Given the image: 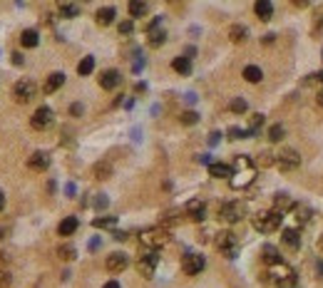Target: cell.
<instances>
[{"label":"cell","mask_w":323,"mask_h":288,"mask_svg":"<svg viewBox=\"0 0 323 288\" xmlns=\"http://www.w3.org/2000/svg\"><path fill=\"white\" fill-rule=\"evenodd\" d=\"M35 92H37V87H35L32 79H20V82H15V87H13V95H15V100L20 105L30 102L35 97Z\"/></svg>","instance_id":"6"},{"label":"cell","mask_w":323,"mask_h":288,"mask_svg":"<svg viewBox=\"0 0 323 288\" xmlns=\"http://www.w3.org/2000/svg\"><path fill=\"white\" fill-rule=\"evenodd\" d=\"M209 174L216 177V179H229L231 177V167L224 164V161H214V164H209Z\"/></svg>","instance_id":"19"},{"label":"cell","mask_w":323,"mask_h":288,"mask_svg":"<svg viewBox=\"0 0 323 288\" xmlns=\"http://www.w3.org/2000/svg\"><path fill=\"white\" fill-rule=\"evenodd\" d=\"M92 226L95 229H112V226H117V216H100L92 221Z\"/></svg>","instance_id":"32"},{"label":"cell","mask_w":323,"mask_h":288,"mask_svg":"<svg viewBox=\"0 0 323 288\" xmlns=\"http://www.w3.org/2000/svg\"><path fill=\"white\" fill-rule=\"evenodd\" d=\"M219 137H221L219 132H212V137H209V142H212V144H216V142H219Z\"/></svg>","instance_id":"44"},{"label":"cell","mask_w":323,"mask_h":288,"mask_svg":"<svg viewBox=\"0 0 323 288\" xmlns=\"http://www.w3.org/2000/svg\"><path fill=\"white\" fill-rule=\"evenodd\" d=\"M3 207H5V194H3V189H0V211H3Z\"/></svg>","instance_id":"47"},{"label":"cell","mask_w":323,"mask_h":288,"mask_svg":"<svg viewBox=\"0 0 323 288\" xmlns=\"http://www.w3.org/2000/svg\"><path fill=\"white\" fill-rule=\"evenodd\" d=\"M216 249H219L224 256L234 259V254H236V238H234V234H229V231H221V234L216 236Z\"/></svg>","instance_id":"10"},{"label":"cell","mask_w":323,"mask_h":288,"mask_svg":"<svg viewBox=\"0 0 323 288\" xmlns=\"http://www.w3.org/2000/svg\"><path fill=\"white\" fill-rule=\"evenodd\" d=\"M286 209H294V201L286 196V194H276V199H273V211H286Z\"/></svg>","instance_id":"25"},{"label":"cell","mask_w":323,"mask_h":288,"mask_svg":"<svg viewBox=\"0 0 323 288\" xmlns=\"http://www.w3.org/2000/svg\"><path fill=\"white\" fill-rule=\"evenodd\" d=\"M318 249L323 251V234H321V238H318Z\"/></svg>","instance_id":"51"},{"label":"cell","mask_w":323,"mask_h":288,"mask_svg":"<svg viewBox=\"0 0 323 288\" xmlns=\"http://www.w3.org/2000/svg\"><path fill=\"white\" fill-rule=\"evenodd\" d=\"M114 238H117V241H125V238H127V234H125V231H117V234H114Z\"/></svg>","instance_id":"46"},{"label":"cell","mask_w":323,"mask_h":288,"mask_svg":"<svg viewBox=\"0 0 323 288\" xmlns=\"http://www.w3.org/2000/svg\"><path fill=\"white\" fill-rule=\"evenodd\" d=\"M147 37H149V45H152V48H159V45L167 40V32L159 27V20H154V23L149 25V30H147Z\"/></svg>","instance_id":"14"},{"label":"cell","mask_w":323,"mask_h":288,"mask_svg":"<svg viewBox=\"0 0 323 288\" xmlns=\"http://www.w3.org/2000/svg\"><path fill=\"white\" fill-rule=\"evenodd\" d=\"M172 67H174V72H179V75H189V72H191V60H189L187 55L174 57V60H172Z\"/></svg>","instance_id":"24"},{"label":"cell","mask_w":323,"mask_h":288,"mask_svg":"<svg viewBox=\"0 0 323 288\" xmlns=\"http://www.w3.org/2000/svg\"><path fill=\"white\" fill-rule=\"evenodd\" d=\"M204 266H207V261H204V256H199V254H187L182 259V268H184L187 276L201 273V271H204Z\"/></svg>","instance_id":"8"},{"label":"cell","mask_w":323,"mask_h":288,"mask_svg":"<svg viewBox=\"0 0 323 288\" xmlns=\"http://www.w3.org/2000/svg\"><path fill=\"white\" fill-rule=\"evenodd\" d=\"M92 70H95V57H82V60H80V65H77V75L87 77Z\"/></svg>","instance_id":"30"},{"label":"cell","mask_w":323,"mask_h":288,"mask_svg":"<svg viewBox=\"0 0 323 288\" xmlns=\"http://www.w3.org/2000/svg\"><path fill=\"white\" fill-rule=\"evenodd\" d=\"M294 216H296V221H298V226H303L306 221H308V216H311V211H308V207H301V204H294Z\"/></svg>","instance_id":"29"},{"label":"cell","mask_w":323,"mask_h":288,"mask_svg":"<svg viewBox=\"0 0 323 288\" xmlns=\"http://www.w3.org/2000/svg\"><path fill=\"white\" fill-rule=\"evenodd\" d=\"M281 241H284V246L289 251H296L298 246H301V234H298V229H286L284 234H281Z\"/></svg>","instance_id":"16"},{"label":"cell","mask_w":323,"mask_h":288,"mask_svg":"<svg viewBox=\"0 0 323 288\" xmlns=\"http://www.w3.org/2000/svg\"><path fill=\"white\" fill-rule=\"evenodd\" d=\"M187 214H189V219H191V221H201V219L207 216V207H204V201H199V199L189 201V204H187Z\"/></svg>","instance_id":"15"},{"label":"cell","mask_w":323,"mask_h":288,"mask_svg":"<svg viewBox=\"0 0 323 288\" xmlns=\"http://www.w3.org/2000/svg\"><path fill=\"white\" fill-rule=\"evenodd\" d=\"M72 114H82V107H80V105H72Z\"/></svg>","instance_id":"49"},{"label":"cell","mask_w":323,"mask_h":288,"mask_svg":"<svg viewBox=\"0 0 323 288\" xmlns=\"http://www.w3.org/2000/svg\"><path fill=\"white\" fill-rule=\"evenodd\" d=\"M246 137H251V130H239V127L229 130V139H246Z\"/></svg>","instance_id":"34"},{"label":"cell","mask_w":323,"mask_h":288,"mask_svg":"<svg viewBox=\"0 0 323 288\" xmlns=\"http://www.w3.org/2000/svg\"><path fill=\"white\" fill-rule=\"evenodd\" d=\"M127 263H130V259H127L125 254H119V251L107 256V271H112V273L125 271V268H127Z\"/></svg>","instance_id":"13"},{"label":"cell","mask_w":323,"mask_h":288,"mask_svg":"<svg viewBox=\"0 0 323 288\" xmlns=\"http://www.w3.org/2000/svg\"><path fill=\"white\" fill-rule=\"evenodd\" d=\"M13 283V276L8 271H0V288H8Z\"/></svg>","instance_id":"40"},{"label":"cell","mask_w":323,"mask_h":288,"mask_svg":"<svg viewBox=\"0 0 323 288\" xmlns=\"http://www.w3.org/2000/svg\"><path fill=\"white\" fill-rule=\"evenodd\" d=\"M60 13H62V18H75L80 13V8L75 3H60Z\"/></svg>","instance_id":"33"},{"label":"cell","mask_w":323,"mask_h":288,"mask_svg":"<svg viewBox=\"0 0 323 288\" xmlns=\"http://www.w3.org/2000/svg\"><path fill=\"white\" fill-rule=\"evenodd\" d=\"M254 13H256V18H259V20H264V23H266V20H271V18H273V5L269 3V0H259V3L254 5Z\"/></svg>","instance_id":"18"},{"label":"cell","mask_w":323,"mask_h":288,"mask_svg":"<svg viewBox=\"0 0 323 288\" xmlns=\"http://www.w3.org/2000/svg\"><path fill=\"white\" fill-rule=\"evenodd\" d=\"M281 221H284V214H278V211H261L254 216V229L261 231V234H271L281 226Z\"/></svg>","instance_id":"2"},{"label":"cell","mask_w":323,"mask_h":288,"mask_svg":"<svg viewBox=\"0 0 323 288\" xmlns=\"http://www.w3.org/2000/svg\"><path fill=\"white\" fill-rule=\"evenodd\" d=\"M261 125H264V114H254V117H251V134H254Z\"/></svg>","instance_id":"41"},{"label":"cell","mask_w":323,"mask_h":288,"mask_svg":"<svg viewBox=\"0 0 323 288\" xmlns=\"http://www.w3.org/2000/svg\"><path fill=\"white\" fill-rule=\"evenodd\" d=\"M221 219L224 221H229V224H236L241 216H244V204H239V201H229V204H224L221 207Z\"/></svg>","instance_id":"9"},{"label":"cell","mask_w":323,"mask_h":288,"mask_svg":"<svg viewBox=\"0 0 323 288\" xmlns=\"http://www.w3.org/2000/svg\"><path fill=\"white\" fill-rule=\"evenodd\" d=\"M321 60H323V50H321Z\"/></svg>","instance_id":"52"},{"label":"cell","mask_w":323,"mask_h":288,"mask_svg":"<svg viewBox=\"0 0 323 288\" xmlns=\"http://www.w3.org/2000/svg\"><path fill=\"white\" fill-rule=\"evenodd\" d=\"M229 107H231V112H236V114H244V112H246V100L236 97V100H234Z\"/></svg>","instance_id":"37"},{"label":"cell","mask_w":323,"mask_h":288,"mask_svg":"<svg viewBox=\"0 0 323 288\" xmlns=\"http://www.w3.org/2000/svg\"><path fill=\"white\" fill-rule=\"evenodd\" d=\"M119 82H122V75H119L117 70H105V72L100 75V87H102V90H114Z\"/></svg>","instance_id":"12"},{"label":"cell","mask_w":323,"mask_h":288,"mask_svg":"<svg viewBox=\"0 0 323 288\" xmlns=\"http://www.w3.org/2000/svg\"><path fill=\"white\" fill-rule=\"evenodd\" d=\"M114 18H117V13H114V8H100L97 10V15H95V20H97V25H112L114 23Z\"/></svg>","instance_id":"21"},{"label":"cell","mask_w":323,"mask_h":288,"mask_svg":"<svg viewBox=\"0 0 323 288\" xmlns=\"http://www.w3.org/2000/svg\"><path fill=\"white\" fill-rule=\"evenodd\" d=\"M261 256H264V261L269 263V266H278V263H284V261H281V256H278V251L273 249V246H264V249H261Z\"/></svg>","instance_id":"23"},{"label":"cell","mask_w":323,"mask_h":288,"mask_svg":"<svg viewBox=\"0 0 323 288\" xmlns=\"http://www.w3.org/2000/svg\"><path fill=\"white\" fill-rule=\"evenodd\" d=\"M269 139H271V142H281V139H284V127L273 125V127L269 130Z\"/></svg>","instance_id":"35"},{"label":"cell","mask_w":323,"mask_h":288,"mask_svg":"<svg viewBox=\"0 0 323 288\" xmlns=\"http://www.w3.org/2000/svg\"><path fill=\"white\" fill-rule=\"evenodd\" d=\"M102 288H119V283H117V281H107Z\"/></svg>","instance_id":"45"},{"label":"cell","mask_w":323,"mask_h":288,"mask_svg":"<svg viewBox=\"0 0 323 288\" xmlns=\"http://www.w3.org/2000/svg\"><path fill=\"white\" fill-rule=\"evenodd\" d=\"M273 161H276V167H278V169L291 172V169H296L298 164H301V157H298V152H296V149H284V152H281Z\"/></svg>","instance_id":"7"},{"label":"cell","mask_w":323,"mask_h":288,"mask_svg":"<svg viewBox=\"0 0 323 288\" xmlns=\"http://www.w3.org/2000/svg\"><path fill=\"white\" fill-rule=\"evenodd\" d=\"M147 10H149V5L142 3V0H132L130 3V15L132 18H142V15H147Z\"/></svg>","instance_id":"28"},{"label":"cell","mask_w":323,"mask_h":288,"mask_svg":"<svg viewBox=\"0 0 323 288\" xmlns=\"http://www.w3.org/2000/svg\"><path fill=\"white\" fill-rule=\"evenodd\" d=\"M27 167H30L32 172H45V169L50 167V157H48L45 152H35L32 157H27Z\"/></svg>","instance_id":"11"},{"label":"cell","mask_w":323,"mask_h":288,"mask_svg":"<svg viewBox=\"0 0 323 288\" xmlns=\"http://www.w3.org/2000/svg\"><path fill=\"white\" fill-rule=\"evenodd\" d=\"M62 85H65V75H62V72H53V75H48L43 90H45L48 95H53V92H57Z\"/></svg>","instance_id":"17"},{"label":"cell","mask_w":323,"mask_h":288,"mask_svg":"<svg viewBox=\"0 0 323 288\" xmlns=\"http://www.w3.org/2000/svg\"><path fill=\"white\" fill-rule=\"evenodd\" d=\"M157 263H159L157 251H154V249H147V251H142V254H139V259H137V271H139L144 278H152V276H154Z\"/></svg>","instance_id":"4"},{"label":"cell","mask_w":323,"mask_h":288,"mask_svg":"<svg viewBox=\"0 0 323 288\" xmlns=\"http://www.w3.org/2000/svg\"><path fill=\"white\" fill-rule=\"evenodd\" d=\"M105 207H107V199L100 194V199H97V209H105Z\"/></svg>","instance_id":"43"},{"label":"cell","mask_w":323,"mask_h":288,"mask_svg":"<svg viewBox=\"0 0 323 288\" xmlns=\"http://www.w3.org/2000/svg\"><path fill=\"white\" fill-rule=\"evenodd\" d=\"M20 43H23V48H37V43H40L37 30H23V35H20Z\"/></svg>","instance_id":"26"},{"label":"cell","mask_w":323,"mask_h":288,"mask_svg":"<svg viewBox=\"0 0 323 288\" xmlns=\"http://www.w3.org/2000/svg\"><path fill=\"white\" fill-rule=\"evenodd\" d=\"M244 79L251 82V85H259V82L264 79L261 67H256V65H246V67H244Z\"/></svg>","instance_id":"22"},{"label":"cell","mask_w":323,"mask_h":288,"mask_svg":"<svg viewBox=\"0 0 323 288\" xmlns=\"http://www.w3.org/2000/svg\"><path fill=\"white\" fill-rule=\"evenodd\" d=\"M278 288H298L296 276H289V278H284V281H278Z\"/></svg>","instance_id":"39"},{"label":"cell","mask_w":323,"mask_h":288,"mask_svg":"<svg viewBox=\"0 0 323 288\" xmlns=\"http://www.w3.org/2000/svg\"><path fill=\"white\" fill-rule=\"evenodd\" d=\"M13 62H15V65H23V55L15 52V55H13Z\"/></svg>","instance_id":"48"},{"label":"cell","mask_w":323,"mask_h":288,"mask_svg":"<svg viewBox=\"0 0 323 288\" xmlns=\"http://www.w3.org/2000/svg\"><path fill=\"white\" fill-rule=\"evenodd\" d=\"M169 241V231L167 229H162V226H157V229H147V231H142V243L147 246V249H159V246H164Z\"/></svg>","instance_id":"3"},{"label":"cell","mask_w":323,"mask_h":288,"mask_svg":"<svg viewBox=\"0 0 323 288\" xmlns=\"http://www.w3.org/2000/svg\"><path fill=\"white\" fill-rule=\"evenodd\" d=\"M92 174L97 177V179H107L109 174H112V167L107 161H100V164H95V169H92Z\"/></svg>","instance_id":"31"},{"label":"cell","mask_w":323,"mask_h":288,"mask_svg":"<svg viewBox=\"0 0 323 288\" xmlns=\"http://www.w3.org/2000/svg\"><path fill=\"white\" fill-rule=\"evenodd\" d=\"M57 256H60L62 261H72V259H75V249H72V246H60Z\"/></svg>","instance_id":"36"},{"label":"cell","mask_w":323,"mask_h":288,"mask_svg":"<svg viewBox=\"0 0 323 288\" xmlns=\"http://www.w3.org/2000/svg\"><path fill=\"white\" fill-rule=\"evenodd\" d=\"M229 37H231V43H244V40L249 37V30H246L244 25H231Z\"/></svg>","instance_id":"27"},{"label":"cell","mask_w":323,"mask_h":288,"mask_svg":"<svg viewBox=\"0 0 323 288\" xmlns=\"http://www.w3.org/2000/svg\"><path fill=\"white\" fill-rule=\"evenodd\" d=\"M256 169H254V161L249 157H236L234 167H231V186L234 189H244L254 182Z\"/></svg>","instance_id":"1"},{"label":"cell","mask_w":323,"mask_h":288,"mask_svg":"<svg viewBox=\"0 0 323 288\" xmlns=\"http://www.w3.org/2000/svg\"><path fill=\"white\" fill-rule=\"evenodd\" d=\"M199 122V114L196 112H184L182 114V125H196Z\"/></svg>","instance_id":"38"},{"label":"cell","mask_w":323,"mask_h":288,"mask_svg":"<svg viewBox=\"0 0 323 288\" xmlns=\"http://www.w3.org/2000/svg\"><path fill=\"white\" fill-rule=\"evenodd\" d=\"M55 122V114H53V109L50 107H37L35 109V114L30 117V125H32V130H48L50 125Z\"/></svg>","instance_id":"5"},{"label":"cell","mask_w":323,"mask_h":288,"mask_svg":"<svg viewBox=\"0 0 323 288\" xmlns=\"http://www.w3.org/2000/svg\"><path fill=\"white\" fill-rule=\"evenodd\" d=\"M77 226H80V221H77L75 216H67V219H62V221H60L57 234H60V236H72V234L77 231Z\"/></svg>","instance_id":"20"},{"label":"cell","mask_w":323,"mask_h":288,"mask_svg":"<svg viewBox=\"0 0 323 288\" xmlns=\"http://www.w3.org/2000/svg\"><path fill=\"white\" fill-rule=\"evenodd\" d=\"M316 102H318V105H321V107H323V90H321V92H318V97H316Z\"/></svg>","instance_id":"50"},{"label":"cell","mask_w":323,"mask_h":288,"mask_svg":"<svg viewBox=\"0 0 323 288\" xmlns=\"http://www.w3.org/2000/svg\"><path fill=\"white\" fill-rule=\"evenodd\" d=\"M132 27H135V25H132V20L119 23V32H122V35H130V32H132Z\"/></svg>","instance_id":"42"}]
</instances>
